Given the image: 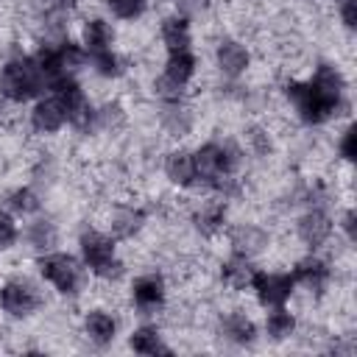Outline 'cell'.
I'll use <instances>...</instances> for the list:
<instances>
[{"instance_id": "6da1fadb", "label": "cell", "mask_w": 357, "mask_h": 357, "mask_svg": "<svg viewBox=\"0 0 357 357\" xmlns=\"http://www.w3.org/2000/svg\"><path fill=\"white\" fill-rule=\"evenodd\" d=\"M282 98L293 117L307 128H321L349 114V78L332 59L315 61L307 75H293L282 84Z\"/></svg>"}, {"instance_id": "7a4b0ae2", "label": "cell", "mask_w": 357, "mask_h": 357, "mask_svg": "<svg viewBox=\"0 0 357 357\" xmlns=\"http://www.w3.org/2000/svg\"><path fill=\"white\" fill-rule=\"evenodd\" d=\"M192 159L198 173V190L218 192L226 201H234L243 192V167L248 156L237 139L209 137L192 148Z\"/></svg>"}, {"instance_id": "3957f363", "label": "cell", "mask_w": 357, "mask_h": 357, "mask_svg": "<svg viewBox=\"0 0 357 357\" xmlns=\"http://www.w3.org/2000/svg\"><path fill=\"white\" fill-rule=\"evenodd\" d=\"M75 254L86 268L89 279L114 284L126 276V259L120 254V243L103 226H84L75 237Z\"/></svg>"}, {"instance_id": "277c9868", "label": "cell", "mask_w": 357, "mask_h": 357, "mask_svg": "<svg viewBox=\"0 0 357 357\" xmlns=\"http://www.w3.org/2000/svg\"><path fill=\"white\" fill-rule=\"evenodd\" d=\"M36 67L42 70L47 86L59 78H81V73L86 70V50L81 47V42L70 33H61V36H39L33 50H31Z\"/></svg>"}, {"instance_id": "5b68a950", "label": "cell", "mask_w": 357, "mask_h": 357, "mask_svg": "<svg viewBox=\"0 0 357 357\" xmlns=\"http://www.w3.org/2000/svg\"><path fill=\"white\" fill-rule=\"evenodd\" d=\"M42 92H47V81L31 53L14 50L0 61V98L8 106H28Z\"/></svg>"}, {"instance_id": "8992f818", "label": "cell", "mask_w": 357, "mask_h": 357, "mask_svg": "<svg viewBox=\"0 0 357 357\" xmlns=\"http://www.w3.org/2000/svg\"><path fill=\"white\" fill-rule=\"evenodd\" d=\"M33 268H36V276L42 279V284H47L61 298H78L86 290L89 273L81 265L78 254H73V251L50 248L45 254H36Z\"/></svg>"}, {"instance_id": "52a82bcc", "label": "cell", "mask_w": 357, "mask_h": 357, "mask_svg": "<svg viewBox=\"0 0 357 357\" xmlns=\"http://www.w3.org/2000/svg\"><path fill=\"white\" fill-rule=\"evenodd\" d=\"M45 307L42 279L28 273H8L0 279V312L8 321H31Z\"/></svg>"}, {"instance_id": "ba28073f", "label": "cell", "mask_w": 357, "mask_h": 357, "mask_svg": "<svg viewBox=\"0 0 357 357\" xmlns=\"http://www.w3.org/2000/svg\"><path fill=\"white\" fill-rule=\"evenodd\" d=\"M293 234L304 245V251H324L335 234V215L329 204H307L293 220Z\"/></svg>"}, {"instance_id": "9c48e42d", "label": "cell", "mask_w": 357, "mask_h": 357, "mask_svg": "<svg viewBox=\"0 0 357 357\" xmlns=\"http://www.w3.org/2000/svg\"><path fill=\"white\" fill-rule=\"evenodd\" d=\"M167 279L162 271H142L128 279V301L139 318H156L167 307Z\"/></svg>"}, {"instance_id": "30bf717a", "label": "cell", "mask_w": 357, "mask_h": 357, "mask_svg": "<svg viewBox=\"0 0 357 357\" xmlns=\"http://www.w3.org/2000/svg\"><path fill=\"white\" fill-rule=\"evenodd\" d=\"M296 282H293V273L290 268L287 271H279V268H254L251 273V282H248V293L254 296V301L268 310V307H282V304H290L293 296H296Z\"/></svg>"}, {"instance_id": "8fae6325", "label": "cell", "mask_w": 357, "mask_h": 357, "mask_svg": "<svg viewBox=\"0 0 357 357\" xmlns=\"http://www.w3.org/2000/svg\"><path fill=\"white\" fill-rule=\"evenodd\" d=\"M212 67H215V73H218L223 81L237 84V81H243V78L251 73V67H254V53H251V47L245 45V39L226 33V36H220V39L215 42V47H212Z\"/></svg>"}, {"instance_id": "7c38bea8", "label": "cell", "mask_w": 357, "mask_h": 357, "mask_svg": "<svg viewBox=\"0 0 357 357\" xmlns=\"http://www.w3.org/2000/svg\"><path fill=\"white\" fill-rule=\"evenodd\" d=\"M290 273H293L296 287L307 290V293L315 296V298L326 296L329 287H332V282H335L332 259H329L324 251H304V254L290 265Z\"/></svg>"}, {"instance_id": "4fadbf2b", "label": "cell", "mask_w": 357, "mask_h": 357, "mask_svg": "<svg viewBox=\"0 0 357 357\" xmlns=\"http://www.w3.org/2000/svg\"><path fill=\"white\" fill-rule=\"evenodd\" d=\"M190 223L206 240L223 237V231L231 223V201H226L218 192H204L190 209Z\"/></svg>"}, {"instance_id": "5bb4252c", "label": "cell", "mask_w": 357, "mask_h": 357, "mask_svg": "<svg viewBox=\"0 0 357 357\" xmlns=\"http://www.w3.org/2000/svg\"><path fill=\"white\" fill-rule=\"evenodd\" d=\"M148 209L139 201H114L106 212L103 229L117 240V243H131L137 240L145 226H148Z\"/></svg>"}, {"instance_id": "9a60e30c", "label": "cell", "mask_w": 357, "mask_h": 357, "mask_svg": "<svg viewBox=\"0 0 357 357\" xmlns=\"http://www.w3.org/2000/svg\"><path fill=\"white\" fill-rule=\"evenodd\" d=\"M28 128L36 137H59L61 131L70 128L67 123V109L61 106V100L47 89L42 92L33 103H28Z\"/></svg>"}, {"instance_id": "2e32d148", "label": "cell", "mask_w": 357, "mask_h": 357, "mask_svg": "<svg viewBox=\"0 0 357 357\" xmlns=\"http://www.w3.org/2000/svg\"><path fill=\"white\" fill-rule=\"evenodd\" d=\"M223 240L229 243V251H234L245 259H254V262L271 248V231L254 220L229 223V229L223 231Z\"/></svg>"}, {"instance_id": "e0dca14e", "label": "cell", "mask_w": 357, "mask_h": 357, "mask_svg": "<svg viewBox=\"0 0 357 357\" xmlns=\"http://www.w3.org/2000/svg\"><path fill=\"white\" fill-rule=\"evenodd\" d=\"M162 176L167 178L170 187L181 190V192H195L198 190V173H195L192 148H184V145L167 148L162 156Z\"/></svg>"}, {"instance_id": "ac0fdd59", "label": "cell", "mask_w": 357, "mask_h": 357, "mask_svg": "<svg viewBox=\"0 0 357 357\" xmlns=\"http://www.w3.org/2000/svg\"><path fill=\"white\" fill-rule=\"evenodd\" d=\"M81 335L95 349H109L120 335V318L109 307H86L81 312Z\"/></svg>"}, {"instance_id": "d6986e66", "label": "cell", "mask_w": 357, "mask_h": 357, "mask_svg": "<svg viewBox=\"0 0 357 357\" xmlns=\"http://www.w3.org/2000/svg\"><path fill=\"white\" fill-rule=\"evenodd\" d=\"M22 245L36 257V254H45L50 248H59L61 245V226L53 215L47 212H39L33 218H28L22 223Z\"/></svg>"}, {"instance_id": "ffe728a7", "label": "cell", "mask_w": 357, "mask_h": 357, "mask_svg": "<svg viewBox=\"0 0 357 357\" xmlns=\"http://www.w3.org/2000/svg\"><path fill=\"white\" fill-rule=\"evenodd\" d=\"M159 42H162L165 53L192 50L195 47V22L190 17H184L181 11L170 8L167 14L159 17Z\"/></svg>"}, {"instance_id": "44dd1931", "label": "cell", "mask_w": 357, "mask_h": 357, "mask_svg": "<svg viewBox=\"0 0 357 357\" xmlns=\"http://www.w3.org/2000/svg\"><path fill=\"white\" fill-rule=\"evenodd\" d=\"M218 335L229 343V346H237V349H248L257 343V337L262 335L259 332V324L245 312V310H226L218 315Z\"/></svg>"}, {"instance_id": "7402d4cb", "label": "cell", "mask_w": 357, "mask_h": 357, "mask_svg": "<svg viewBox=\"0 0 357 357\" xmlns=\"http://www.w3.org/2000/svg\"><path fill=\"white\" fill-rule=\"evenodd\" d=\"M75 39L81 42V47L86 53L117 47V22L106 14H89V17L81 20V28H78Z\"/></svg>"}, {"instance_id": "603a6c76", "label": "cell", "mask_w": 357, "mask_h": 357, "mask_svg": "<svg viewBox=\"0 0 357 357\" xmlns=\"http://www.w3.org/2000/svg\"><path fill=\"white\" fill-rule=\"evenodd\" d=\"M159 128L170 137V139H184L192 134L195 128V109L190 106V98L184 100H173V103H159Z\"/></svg>"}, {"instance_id": "cb8c5ba5", "label": "cell", "mask_w": 357, "mask_h": 357, "mask_svg": "<svg viewBox=\"0 0 357 357\" xmlns=\"http://www.w3.org/2000/svg\"><path fill=\"white\" fill-rule=\"evenodd\" d=\"M198 73H201V59H198L195 47L192 50L165 53V61H162V70H159V75H165L167 81H173L176 86H181L187 92L192 89Z\"/></svg>"}, {"instance_id": "d4e9b609", "label": "cell", "mask_w": 357, "mask_h": 357, "mask_svg": "<svg viewBox=\"0 0 357 357\" xmlns=\"http://www.w3.org/2000/svg\"><path fill=\"white\" fill-rule=\"evenodd\" d=\"M3 206L11 215H17L20 220H28V218L45 212V195L33 181H22L3 192Z\"/></svg>"}, {"instance_id": "484cf974", "label": "cell", "mask_w": 357, "mask_h": 357, "mask_svg": "<svg viewBox=\"0 0 357 357\" xmlns=\"http://www.w3.org/2000/svg\"><path fill=\"white\" fill-rule=\"evenodd\" d=\"M128 349L134 354H142V357H156V354H173V346L165 340V332L151 321V318H142V324H137L131 332H128Z\"/></svg>"}, {"instance_id": "4316f807", "label": "cell", "mask_w": 357, "mask_h": 357, "mask_svg": "<svg viewBox=\"0 0 357 357\" xmlns=\"http://www.w3.org/2000/svg\"><path fill=\"white\" fill-rule=\"evenodd\" d=\"M259 332L271 340V343H284L298 332V315L290 310V304L282 307H268Z\"/></svg>"}, {"instance_id": "83f0119b", "label": "cell", "mask_w": 357, "mask_h": 357, "mask_svg": "<svg viewBox=\"0 0 357 357\" xmlns=\"http://www.w3.org/2000/svg\"><path fill=\"white\" fill-rule=\"evenodd\" d=\"M86 70L100 81H120L128 73V59H126V53L120 47L86 53Z\"/></svg>"}, {"instance_id": "f1b7e54d", "label": "cell", "mask_w": 357, "mask_h": 357, "mask_svg": "<svg viewBox=\"0 0 357 357\" xmlns=\"http://www.w3.org/2000/svg\"><path fill=\"white\" fill-rule=\"evenodd\" d=\"M237 142L251 159H271L276 153V137L265 123H248Z\"/></svg>"}, {"instance_id": "f546056e", "label": "cell", "mask_w": 357, "mask_h": 357, "mask_svg": "<svg viewBox=\"0 0 357 357\" xmlns=\"http://www.w3.org/2000/svg\"><path fill=\"white\" fill-rule=\"evenodd\" d=\"M257 262L254 259H245L234 251H229V257L220 262V284L234 290V293H248V282H251V273H254Z\"/></svg>"}, {"instance_id": "4dcf8cb0", "label": "cell", "mask_w": 357, "mask_h": 357, "mask_svg": "<svg viewBox=\"0 0 357 357\" xmlns=\"http://www.w3.org/2000/svg\"><path fill=\"white\" fill-rule=\"evenodd\" d=\"M128 123V109L120 100L95 103V134H117Z\"/></svg>"}, {"instance_id": "1f68e13d", "label": "cell", "mask_w": 357, "mask_h": 357, "mask_svg": "<svg viewBox=\"0 0 357 357\" xmlns=\"http://www.w3.org/2000/svg\"><path fill=\"white\" fill-rule=\"evenodd\" d=\"M103 11L114 22L134 25L151 11V0H103Z\"/></svg>"}, {"instance_id": "d6a6232c", "label": "cell", "mask_w": 357, "mask_h": 357, "mask_svg": "<svg viewBox=\"0 0 357 357\" xmlns=\"http://www.w3.org/2000/svg\"><path fill=\"white\" fill-rule=\"evenodd\" d=\"M22 243V223L17 215H11L3 204H0V254L14 251Z\"/></svg>"}, {"instance_id": "836d02e7", "label": "cell", "mask_w": 357, "mask_h": 357, "mask_svg": "<svg viewBox=\"0 0 357 357\" xmlns=\"http://www.w3.org/2000/svg\"><path fill=\"white\" fill-rule=\"evenodd\" d=\"M335 156H337L346 167H351L354 159H357V128H354L351 120H346V126L337 131V139H335Z\"/></svg>"}, {"instance_id": "e575fe53", "label": "cell", "mask_w": 357, "mask_h": 357, "mask_svg": "<svg viewBox=\"0 0 357 357\" xmlns=\"http://www.w3.org/2000/svg\"><path fill=\"white\" fill-rule=\"evenodd\" d=\"M335 234H340L346 245H354V240H357V212H354L351 204H346L335 215Z\"/></svg>"}, {"instance_id": "d590c367", "label": "cell", "mask_w": 357, "mask_h": 357, "mask_svg": "<svg viewBox=\"0 0 357 357\" xmlns=\"http://www.w3.org/2000/svg\"><path fill=\"white\" fill-rule=\"evenodd\" d=\"M81 0H39L42 11H56V14H73Z\"/></svg>"}, {"instance_id": "8d00e7d4", "label": "cell", "mask_w": 357, "mask_h": 357, "mask_svg": "<svg viewBox=\"0 0 357 357\" xmlns=\"http://www.w3.org/2000/svg\"><path fill=\"white\" fill-rule=\"evenodd\" d=\"M8 109H11V106H8V103H6L3 98H0V126H3L6 120H8Z\"/></svg>"}, {"instance_id": "74e56055", "label": "cell", "mask_w": 357, "mask_h": 357, "mask_svg": "<svg viewBox=\"0 0 357 357\" xmlns=\"http://www.w3.org/2000/svg\"><path fill=\"white\" fill-rule=\"evenodd\" d=\"M173 3H176V0H173Z\"/></svg>"}]
</instances>
